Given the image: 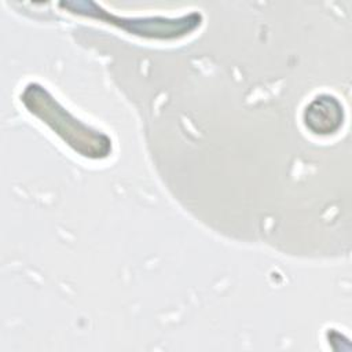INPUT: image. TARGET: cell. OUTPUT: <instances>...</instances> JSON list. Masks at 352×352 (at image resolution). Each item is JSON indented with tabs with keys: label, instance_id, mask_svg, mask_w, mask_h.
Listing matches in <instances>:
<instances>
[{
	"label": "cell",
	"instance_id": "6da1fadb",
	"mask_svg": "<svg viewBox=\"0 0 352 352\" xmlns=\"http://www.w3.org/2000/svg\"><path fill=\"white\" fill-rule=\"evenodd\" d=\"M341 121V107L336 99L324 96L315 100L307 109V125L318 133H329L338 128Z\"/></svg>",
	"mask_w": 352,
	"mask_h": 352
}]
</instances>
